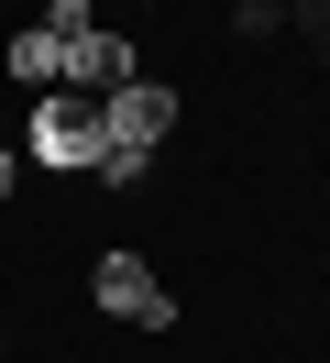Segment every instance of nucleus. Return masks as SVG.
Segmentation results:
<instances>
[{
	"label": "nucleus",
	"mask_w": 330,
	"mask_h": 363,
	"mask_svg": "<svg viewBox=\"0 0 330 363\" xmlns=\"http://www.w3.org/2000/svg\"><path fill=\"white\" fill-rule=\"evenodd\" d=\"M121 77H143L121 33H77V45H66V89H77V99H110Z\"/></svg>",
	"instance_id": "obj_4"
},
{
	"label": "nucleus",
	"mask_w": 330,
	"mask_h": 363,
	"mask_svg": "<svg viewBox=\"0 0 330 363\" xmlns=\"http://www.w3.org/2000/svg\"><path fill=\"white\" fill-rule=\"evenodd\" d=\"M286 11H297V0H286Z\"/></svg>",
	"instance_id": "obj_9"
},
{
	"label": "nucleus",
	"mask_w": 330,
	"mask_h": 363,
	"mask_svg": "<svg viewBox=\"0 0 330 363\" xmlns=\"http://www.w3.org/2000/svg\"><path fill=\"white\" fill-rule=\"evenodd\" d=\"M231 33H242V45H264V33H286V0H231Z\"/></svg>",
	"instance_id": "obj_7"
},
{
	"label": "nucleus",
	"mask_w": 330,
	"mask_h": 363,
	"mask_svg": "<svg viewBox=\"0 0 330 363\" xmlns=\"http://www.w3.org/2000/svg\"><path fill=\"white\" fill-rule=\"evenodd\" d=\"M44 33H55V45H77V33H99V0H44Z\"/></svg>",
	"instance_id": "obj_6"
},
{
	"label": "nucleus",
	"mask_w": 330,
	"mask_h": 363,
	"mask_svg": "<svg viewBox=\"0 0 330 363\" xmlns=\"http://www.w3.org/2000/svg\"><path fill=\"white\" fill-rule=\"evenodd\" d=\"M88 286H99V308H110V319H132V330H176V297L154 286L143 253H99V275H88Z\"/></svg>",
	"instance_id": "obj_2"
},
{
	"label": "nucleus",
	"mask_w": 330,
	"mask_h": 363,
	"mask_svg": "<svg viewBox=\"0 0 330 363\" xmlns=\"http://www.w3.org/2000/svg\"><path fill=\"white\" fill-rule=\"evenodd\" d=\"M99 121H110V143H121V155H154V143L176 133V89H154V77H121V89L99 99Z\"/></svg>",
	"instance_id": "obj_3"
},
{
	"label": "nucleus",
	"mask_w": 330,
	"mask_h": 363,
	"mask_svg": "<svg viewBox=\"0 0 330 363\" xmlns=\"http://www.w3.org/2000/svg\"><path fill=\"white\" fill-rule=\"evenodd\" d=\"M0 67H11V89H44V77H66V45H55V33H11V45H0Z\"/></svg>",
	"instance_id": "obj_5"
},
{
	"label": "nucleus",
	"mask_w": 330,
	"mask_h": 363,
	"mask_svg": "<svg viewBox=\"0 0 330 363\" xmlns=\"http://www.w3.org/2000/svg\"><path fill=\"white\" fill-rule=\"evenodd\" d=\"M319 11H330V0H319Z\"/></svg>",
	"instance_id": "obj_10"
},
{
	"label": "nucleus",
	"mask_w": 330,
	"mask_h": 363,
	"mask_svg": "<svg viewBox=\"0 0 330 363\" xmlns=\"http://www.w3.org/2000/svg\"><path fill=\"white\" fill-rule=\"evenodd\" d=\"M33 155L55 165V177H99V155H110L99 99H33Z\"/></svg>",
	"instance_id": "obj_1"
},
{
	"label": "nucleus",
	"mask_w": 330,
	"mask_h": 363,
	"mask_svg": "<svg viewBox=\"0 0 330 363\" xmlns=\"http://www.w3.org/2000/svg\"><path fill=\"white\" fill-rule=\"evenodd\" d=\"M11 187H22V177H11V143H0V199H11Z\"/></svg>",
	"instance_id": "obj_8"
}]
</instances>
